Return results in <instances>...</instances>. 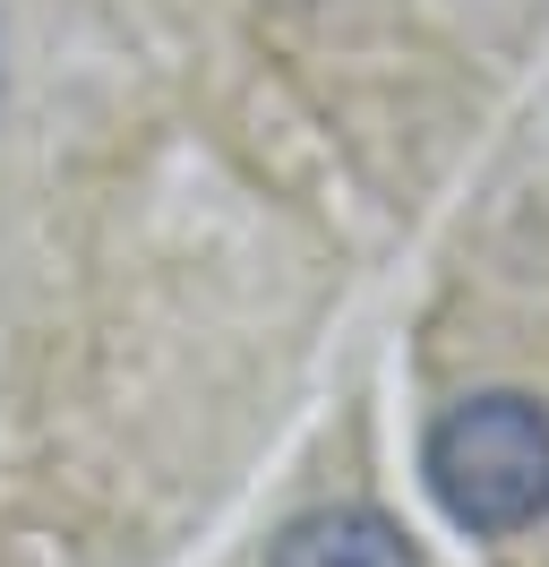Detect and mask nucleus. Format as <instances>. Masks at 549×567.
Wrapping results in <instances>:
<instances>
[{
  "label": "nucleus",
  "instance_id": "1",
  "mask_svg": "<svg viewBox=\"0 0 549 567\" xmlns=\"http://www.w3.org/2000/svg\"><path fill=\"white\" fill-rule=\"evenodd\" d=\"M421 482L473 542L532 533L549 516V404L524 388L455 395L421 439Z\"/></svg>",
  "mask_w": 549,
  "mask_h": 567
},
{
  "label": "nucleus",
  "instance_id": "2",
  "mask_svg": "<svg viewBox=\"0 0 549 567\" xmlns=\"http://www.w3.org/2000/svg\"><path fill=\"white\" fill-rule=\"evenodd\" d=\"M267 567H421V542L370 498H335V507H309L274 533Z\"/></svg>",
  "mask_w": 549,
  "mask_h": 567
}]
</instances>
